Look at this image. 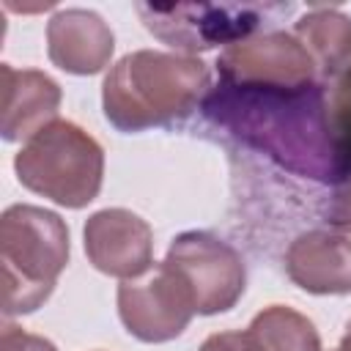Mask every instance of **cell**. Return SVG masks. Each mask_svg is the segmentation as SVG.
<instances>
[{
  "mask_svg": "<svg viewBox=\"0 0 351 351\" xmlns=\"http://www.w3.org/2000/svg\"><path fill=\"white\" fill-rule=\"evenodd\" d=\"M206 112L239 140L277 159L296 176L335 181L337 148L326 123L324 88H230L217 85Z\"/></svg>",
  "mask_w": 351,
  "mask_h": 351,
  "instance_id": "1",
  "label": "cell"
},
{
  "mask_svg": "<svg viewBox=\"0 0 351 351\" xmlns=\"http://www.w3.org/2000/svg\"><path fill=\"white\" fill-rule=\"evenodd\" d=\"M211 88L208 66L195 55L137 49L123 55L101 82L104 118L126 134L181 123Z\"/></svg>",
  "mask_w": 351,
  "mask_h": 351,
  "instance_id": "2",
  "label": "cell"
},
{
  "mask_svg": "<svg viewBox=\"0 0 351 351\" xmlns=\"http://www.w3.org/2000/svg\"><path fill=\"white\" fill-rule=\"evenodd\" d=\"M69 263V228L60 214L16 203L0 217L3 315H27L55 291Z\"/></svg>",
  "mask_w": 351,
  "mask_h": 351,
  "instance_id": "3",
  "label": "cell"
},
{
  "mask_svg": "<svg viewBox=\"0 0 351 351\" xmlns=\"http://www.w3.org/2000/svg\"><path fill=\"white\" fill-rule=\"evenodd\" d=\"M19 184L63 208H85L101 192L104 148L82 126L55 118L14 156Z\"/></svg>",
  "mask_w": 351,
  "mask_h": 351,
  "instance_id": "4",
  "label": "cell"
},
{
  "mask_svg": "<svg viewBox=\"0 0 351 351\" xmlns=\"http://www.w3.org/2000/svg\"><path fill=\"white\" fill-rule=\"evenodd\" d=\"M137 14L145 30L162 44H167L173 52L178 49V55H192L250 38L266 8L250 3H137Z\"/></svg>",
  "mask_w": 351,
  "mask_h": 351,
  "instance_id": "5",
  "label": "cell"
},
{
  "mask_svg": "<svg viewBox=\"0 0 351 351\" xmlns=\"http://www.w3.org/2000/svg\"><path fill=\"white\" fill-rule=\"evenodd\" d=\"M165 263H170L186 282L197 315L233 310L247 288L244 258L236 247L208 230H186L176 236Z\"/></svg>",
  "mask_w": 351,
  "mask_h": 351,
  "instance_id": "6",
  "label": "cell"
},
{
  "mask_svg": "<svg viewBox=\"0 0 351 351\" xmlns=\"http://www.w3.org/2000/svg\"><path fill=\"white\" fill-rule=\"evenodd\" d=\"M219 82L230 88H285L318 85V66L304 44L282 30L258 33L225 47L217 58Z\"/></svg>",
  "mask_w": 351,
  "mask_h": 351,
  "instance_id": "7",
  "label": "cell"
},
{
  "mask_svg": "<svg viewBox=\"0 0 351 351\" xmlns=\"http://www.w3.org/2000/svg\"><path fill=\"white\" fill-rule=\"evenodd\" d=\"M118 315L140 343H167L186 332L195 313L186 282L170 263H154L148 271L118 285Z\"/></svg>",
  "mask_w": 351,
  "mask_h": 351,
  "instance_id": "8",
  "label": "cell"
},
{
  "mask_svg": "<svg viewBox=\"0 0 351 351\" xmlns=\"http://www.w3.org/2000/svg\"><path fill=\"white\" fill-rule=\"evenodd\" d=\"M82 244L90 266L107 277L132 280L154 266V230L129 208H101L85 219Z\"/></svg>",
  "mask_w": 351,
  "mask_h": 351,
  "instance_id": "9",
  "label": "cell"
},
{
  "mask_svg": "<svg viewBox=\"0 0 351 351\" xmlns=\"http://www.w3.org/2000/svg\"><path fill=\"white\" fill-rule=\"evenodd\" d=\"M115 52L110 25L90 8H60L47 22V55L66 74H99Z\"/></svg>",
  "mask_w": 351,
  "mask_h": 351,
  "instance_id": "10",
  "label": "cell"
},
{
  "mask_svg": "<svg viewBox=\"0 0 351 351\" xmlns=\"http://www.w3.org/2000/svg\"><path fill=\"white\" fill-rule=\"evenodd\" d=\"M291 282L315 296L351 293V239L335 230L299 233L285 252Z\"/></svg>",
  "mask_w": 351,
  "mask_h": 351,
  "instance_id": "11",
  "label": "cell"
},
{
  "mask_svg": "<svg viewBox=\"0 0 351 351\" xmlns=\"http://www.w3.org/2000/svg\"><path fill=\"white\" fill-rule=\"evenodd\" d=\"M3 80V107H0V134L5 143L30 140L38 129L58 118L60 85L38 69L0 66Z\"/></svg>",
  "mask_w": 351,
  "mask_h": 351,
  "instance_id": "12",
  "label": "cell"
},
{
  "mask_svg": "<svg viewBox=\"0 0 351 351\" xmlns=\"http://www.w3.org/2000/svg\"><path fill=\"white\" fill-rule=\"evenodd\" d=\"M261 351H321L315 324L293 307L269 304L247 326Z\"/></svg>",
  "mask_w": 351,
  "mask_h": 351,
  "instance_id": "13",
  "label": "cell"
},
{
  "mask_svg": "<svg viewBox=\"0 0 351 351\" xmlns=\"http://www.w3.org/2000/svg\"><path fill=\"white\" fill-rule=\"evenodd\" d=\"M293 36L326 77L351 49V19L335 8H315L296 22Z\"/></svg>",
  "mask_w": 351,
  "mask_h": 351,
  "instance_id": "14",
  "label": "cell"
},
{
  "mask_svg": "<svg viewBox=\"0 0 351 351\" xmlns=\"http://www.w3.org/2000/svg\"><path fill=\"white\" fill-rule=\"evenodd\" d=\"M324 107L326 123L337 154L351 151V49L346 58L324 77Z\"/></svg>",
  "mask_w": 351,
  "mask_h": 351,
  "instance_id": "15",
  "label": "cell"
},
{
  "mask_svg": "<svg viewBox=\"0 0 351 351\" xmlns=\"http://www.w3.org/2000/svg\"><path fill=\"white\" fill-rule=\"evenodd\" d=\"M0 351H58L52 340L41 335H30L14 324H5L0 332Z\"/></svg>",
  "mask_w": 351,
  "mask_h": 351,
  "instance_id": "16",
  "label": "cell"
},
{
  "mask_svg": "<svg viewBox=\"0 0 351 351\" xmlns=\"http://www.w3.org/2000/svg\"><path fill=\"white\" fill-rule=\"evenodd\" d=\"M197 351H261L250 332H214L208 335Z\"/></svg>",
  "mask_w": 351,
  "mask_h": 351,
  "instance_id": "17",
  "label": "cell"
},
{
  "mask_svg": "<svg viewBox=\"0 0 351 351\" xmlns=\"http://www.w3.org/2000/svg\"><path fill=\"white\" fill-rule=\"evenodd\" d=\"M335 351H351V324L346 326V335L340 337V346H337Z\"/></svg>",
  "mask_w": 351,
  "mask_h": 351,
  "instance_id": "18",
  "label": "cell"
}]
</instances>
